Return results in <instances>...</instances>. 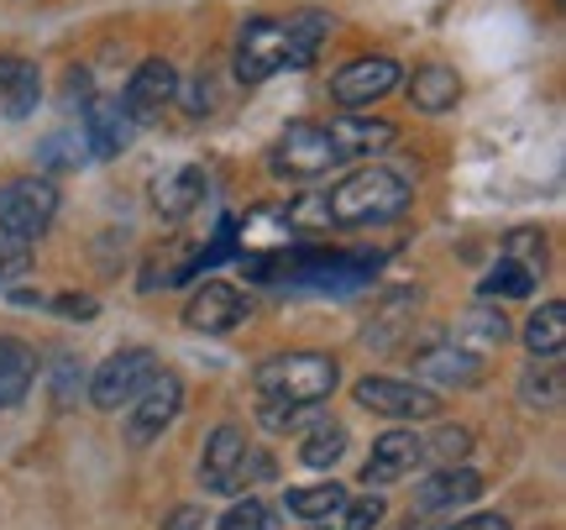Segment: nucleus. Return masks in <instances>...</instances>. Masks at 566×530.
Here are the masks:
<instances>
[{
	"label": "nucleus",
	"instance_id": "1",
	"mask_svg": "<svg viewBox=\"0 0 566 530\" xmlns=\"http://www.w3.org/2000/svg\"><path fill=\"white\" fill-rule=\"evenodd\" d=\"M331 17L325 11H300V17H252L237 32V80L263 84L279 69H310L321 53Z\"/></svg>",
	"mask_w": 566,
	"mask_h": 530
},
{
	"label": "nucleus",
	"instance_id": "2",
	"mask_svg": "<svg viewBox=\"0 0 566 530\" xmlns=\"http://www.w3.org/2000/svg\"><path fill=\"white\" fill-rule=\"evenodd\" d=\"M415 200V184L399 168L367 164L357 174H346L331 195H325V216L336 226H384L394 216H405Z\"/></svg>",
	"mask_w": 566,
	"mask_h": 530
},
{
	"label": "nucleus",
	"instance_id": "3",
	"mask_svg": "<svg viewBox=\"0 0 566 530\" xmlns=\"http://www.w3.org/2000/svg\"><path fill=\"white\" fill-rule=\"evenodd\" d=\"M252 384L268 405H325L342 384V367L325 352H279V357L258 363Z\"/></svg>",
	"mask_w": 566,
	"mask_h": 530
},
{
	"label": "nucleus",
	"instance_id": "4",
	"mask_svg": "<svg viewBox=\"0 0 566 530\" xmlns=\"http://www.w3.org/2000/svg\"><path fill=\"white\" fill-rule=\"evenodd\" d=\"M336 164H342V158H336V143H331L325 122H289L283 137L273 143V153H268V168H273L279 179H294V184L325 179Z\"/></svg>",
	"mask_w": 566,
	"mask_h": 530
},
{
	"label": "nucleus",
	"instance_id": "5",
	"mask_svg": "<svg viewBox=\"0 0 566 530\" xmlns=\"http://www.w3.org/2000/svg\"><path fill=\"white\" fill-rule=\"evenodd\" d=\"M153 373H158V357L147 347H126L116 357H105L101 373L90 378V405L95 409H122L132 405L142 388L153 384Z\"/></svg>",
	"mask_w": 566,
	"mask_h": 530
},
{
	"label": "nucleus",
	"instance_id": "6",
	"mask_svg": "<svg viewBox=\"0 0 566 530\" xmlns=\"http://www.w3.org/2000/svg\"><path fill=\"white\" fill-rule=\"evenodd\" d=\"M179 409H184V378L158 367V373H153V384L132 399V415H126V441H132V447L158 441L163 430L179 420Z\"/></svg>",
	"mask_w": 566,
	"mask_h": 530
},
{
	"label": "nucleus",
	"instance_id": "7",
	"mask_svg": "<svg viewBox=\"0 0 566 530\" xmlns=\"http://www.w3.org/2000/svg\"><path fill=\"white\" fill-rule=\"evenodd\" d=\"M357 405L373 409V415H388V420H430L441 409V394H430L424 384H409V378L367 373L357 384Z\"/></svg>",
	"mask_w": 566,
	"mask_h": 530
},
{
	"label": "nucleus",
	"instance_id": "8",
	"mask_svg": "<svg viewBox=\"0 0 566 530\" xmlns=\"http://www.w3.org/2000/svg\"><path fill=\"white\" fill-rule=\"evenodd\" d=\"M53 216H59V189L48 179H17L0 189V226L27 237V242H38L53 226Z\"/></svg>",
	"mask_w": 566,
	"mask_h": 530
},
{
	"label": "nucleus",
	"instance_id": "9",
	"mask_svg": "<svg viewBox=\"0 0 566 530\" xmlns=\"http://www.w3.org/2000/svg\"><path fill=\"white\" fill-rule=\"evenodd\" d=\"M179 95V74H174V63L168 59H142L137 74L126 80V95H122V111L132 126H153L163 122V111L168 101Z\"/></svg>",
	"mask_w": 566,
	"mask_h": 530
},
{
	"label": "nucleus",
	"instance_id": "10",
	"mask_svg": "<svg viewBox=\"0 0 566 530\" xmlns=\"http://www.w3.org/2000/svg\"><path fill=\"white\" fill-rule=\"evenodd\" d=\"M394 84H399V63L388 59V53H363V59L342 63V69L331 74V95H336L346 111H363V105L384 101Z\"/></svg>",
	"mask_w": 566,
	"mask_h": 530
},
{
	"label": "nucleus",
	"instance_id": "11",
	"mask_svg": "<svg viewBox=\"0 0 566 530\" xmlns=\"http://www.w3.org/2000/svg\"><path fill=\"white\" fill-rule=\"evenodd\" d=\"M415 357V367H420L430 384H441V388H472L478 378H483V357L478 352H467V347H457L451 336H430L424 347H415L409 352Z\"/></svg>",
	"mask_w": 566,
	"mask_h": 530
},
{
	"label": "nucleus",
	"instance_id": "12",
	"mask_svg": "<svg viewBox=\"0 0 566 530\" xmlns=\"http://www.w3.org/2000/svg\"><path fill=\"white\" fill-rule=\"evenodd\" d=\"M247 430L242 426H216L210 441H205L200 457V484L205 493H237L242 489V457H247Z\"/></svg>",
	"mask_w": 566,
	"mask_h": 530
},
{
	"label": "nucleus",
	"instance_id": "13",
	"mask_svg": "<svg viewBox=\"0 0 566 530\" xmlns=\"http://www.w3.org/2000/svg\"><path fill=\"white\" fill-rule=\"evenodd\" d=\"M252 315V300H247L242 289H231V284H210L189 300V310H184V321L195 331H205V336H221V331H237Z\"/></svg>",
	"mask_w": 566,
	"mask_h": 530
},
{
	"label": "nucleus",
	"instance_id": "14",
	"mask_svg": "<svg viewBox=\"0 0 566 530\" xmlns=\"http://www.w3.org/2000/svg\"><path fill=\"white\" fill-rule=\"evenodd\" d=\"M415 468H420V436H415V430H388V436H378L373 451H367L363 484L367 489H388V484L409 478Z\"/></svg>",
	"mask_w": 566,
	"mask_h": 530
},
{
	"label": "nucleus",
	"instance_id": "15",
	"mask_svg": "<svg viewBox=\"0 0 566 530\" xmlns=\"http://www.w3.org/2000/svg\"><path fill=\"white\" fill-rule=\"evenodd\" d=\"M80 116H84V143H90V153H95V158H122L126 147H132V132H137V126L126 122L122 101L95 95Z\"/></svg>",
	"mask_w": 566,
	"mask_h": 530
},
{
	"label": "nucleus",
	"instance_id": "16",
	"mask_svg": "<svg viewBox=\"0 0 566 530\" xmlns=\"http://www.w3.org/2000/svg\"><path fill=\"white\" fill-rule=\"evenodd\" d=\"M478 493H483V472H472V468H436L420 489H415V510H420V515H441V510L457 515L462 505H472Z\"/></svg>",
	"mask_w": 566,
	"mask_h": 530
},
{
	"label": "nucleus",
	"instance_id": "17",
	"mask_svg": "<svg viewBox=\"0 0 566 530\" xmlns=\"http://www.w3.org/2000/svg\"><path fill=\"white\" fill-rule=\"evenodd\" d=\"M42 101V74L32 59H17V53H0V116H32Z\"/></svg>",
	"mask_w": 566,
	"mask_h": 530
},
{
	"label": "nucleus",
	"instance_id": "18",
	"mask_svg": "<svg viewBox=\"0 0 566 530\" xmlns=\"http://www.w3.org/2000/svg\"><path fill=\"white\" fill-rule=\"evenodd\" d=\"M331 132V143H336V158H373V153H384V147H394V137H399V126L394 122H367V116H342V122L325 126Z\"/></svg>",
	"mask_w": 566,
	"mask_h": 530
},
{
	"label": "nucleus",
	"instance_id": "19",
	"mask_svg": "<svg viewBox=\"0 0 566 530\" xmlns=\"http://www.w3.org/2000/svg\"><path fill=\"white\" fill-rule=\"evenodd\" d=\"M462 101V74L451 63H420L415 80H409V105L424 111V116H441Z\"/></svg>",
	"mask_w": 566,
	"mask_h": 530
},
{
	"label": "nucleus",
	"instance_id": "20",
	"mask_svg": "<svg viewBox=\"0 0 566 530\" xmlns=\"http://www.w3.org/2000/svg\"><path fill=\"white\" fill-rule=\"evenodd\" d=\"M205 189H210L205 168L200 164H184V168H174L168 179H158V189H153V205H158L168 221H184V216H195V210H200Z\"/></svg>",
	"mask_w": 566,
	"mask_h": 530
},
{
	"label": "nucleus",
	"instance_id": "21",
	"mask_svg": "<svg viewBox=\"0 0 566 530\" xmlns=\"http://www.w3.org/2000/svg\"><path fill=\"white\" fill-rule=\"evenodd\" d=\"M32 378H38V352L21 336H0V409H17L32 394Z\"/></svg>",
	"mask_w": 566,
	"mask_h": 530
},
{
	"label": "nucleus",
	"instance_id": "22",
	"mask_svg": "<svg viewBox=\"0 0 566 530\" xmlns=\"http://www.w3.org/2000/svg\"><path fill=\"white\" fill-rule=\"evenodd\" d=\"M504 336H509V315L504 310H488V305L467 310L462 321H457V331H451V342L467 352H478V357L493 347H504Z\"/></svg>",
	"mask_w": 566,
	"mask_h": 530
},
{
	"label": "nucleus",
	"instance_id": "23",
	"mask_svg": "<svg viewBox=\"0 0 566 530\" xmlns=\"http://www.w3.org/2000/svg\"><path fill=\"white\" fill-rule=\"evenodd\" d=\"M525 347L535 352V357H562L566 352V305L562 300H551V305H541L530 315Z\"/></svg>",
	"mask_w": 566,
	"mask_h": 530
},
{
	"label": "nucleus",
	"instance_id": "24",
	"mask_svg": "<svg viewBox=\"0 0 566 530\" xmlns=\"http://www.w3.org/2000/svg\"><path fill=\"white\" fill-rule=\"evenodd\" d=\"M342 505H346L342 484H315V489H289L283 493V510L300 515V520H331V515H342Z\"/></svg>",
	"mask_w": 566,
	"mask_h": 530
},
{
	"label": "nucleus",
	"instance_id": "25",
	"mask_svg": "<svg viewBox=\"0 0 566 530\" xmlns=\"http://www.w3.org/2000/svg\"><path fill=\"white\" fill-rule=\"evenodd\" d=\"M520 394H525V405H535V409L562 405V357H535V363L525 367V378H520Z\"/></svg>",
	"mask_w": 566,
	"mask_h": 530
},
{
	"label": "nucleus",
	"instance_id": "26",
	"mask_svg": "<svg viewBox=\"0 0 566 530\" xmlns=\"http://www.w3.org/2000/svg\"><path fill=\"white\" fill-rule=\"evenodd\" d=\"M346 457V430L336 420H321V426H310V436L300 441V463L304 468H336Z\"/></svg>",
	"mask_w": 566,
	"mask_h": 530
},
{
	"label": "nucleus",
	"instance_id": "27",
	"mask_svg": "<svg viewBox=\"0 0 566 530\" xmlns=\"http://www.w3.org/2000/svg\"><path fill=\"white\" fill-rule=\"evenodd\" d=\"M467 451H472V430L467 426H446L436 436H420V463H436V468H462Z\"/></svg>",
	"mask_w": 566,
	"mask_h": 530
},
{
	"label": "nucleus",
	"instance_id": "28",
	"mask_svg": "<svg viewBox=\"0 0 566 530\" xmlns=\"http://www.w3.org/2000/svg\"><path fill=\"white\" fill-rule=\"evenodd\" d=\"M530 294H535V273L525 263H514V258H504L483 279V300H530Z\"/></svg>",
	"mask_w": 566,
	"mask_h": 530
},
{
	"label": "nucleus",
	"instance_id": "29",
	"mask_svg": "<svg viewBox=\"0 0 566 530\" xmlns=\"http://www.w3.org/2000/svg\"><path fill=\"white\" fill-rule=\"evenodd\" d=\"M263 426L268 430H310V426H321L325 415H321V405H268L263 399Z\"/></svg>",
	"mask_w": 566,
	"mask_h": 530
},
{
	"label": "nucleus",
	"instance_id": "30",
	"mask_svg": "<svg viewBox=\"0 0 566 530\" xmlns=\"http://www.w3.org/2000/svg\"><path fill=\"white\" fill-rule=\"evenodd\" d=\"M216 530H279V520H273V510H268L263 499H237V505L216 520Z\"/></svg>",
	"mask_w": 566,
	"mask_h": 530
},
{
	"label": "nucleus",
	"instance_id": "31",
	"mask_svg": "<svg viewBox=\"0 0 566 530\" xmlns=\"http://www.w3.org/2000/svg\"><path fill=\"white\" fill-rule=\"evenodd\" d=\"M27 268H32V242L0 226V289H6V284H17V279L27 273Z\"/></svg>",
	"mask_w": 566,
	"mask_h": 530
},
{
	"label": "nucleus",
	"instance_id": "32",
	"mask_svg": "<svg viewBox=\"0 0 566 530\" xmlns=\"http://www.w3.org/2000/svg\"><path fill=\"white\" fill-rule=\"evenodd\" d=\"M504 258L525 263L530 273H541V263H546V237H541V231H530V226H520V231H509L504 237Z\"/></svg>",
	"mask_w": 566,
	"mask_h": 530
},
{
	"label": "nucleus",
	"instance_id": "33",
	"mask_svg": "<svg viewBox=\"0 0 566 530\" xmlns=\"http://www.w3.org/2000/svg\"><path fill=\"white\" fill-rule=\"evenodd\" d=\"M80 388H84V363L74 352H59L53 357V394L69 405V399H80Z\"/></svg>",
	"mask_w": 566,
	"mask_h": 530
},
{
	"label": "nucleus",
	"instance_id": "34",
	"mask_svg": "<svg viewBox=\"0 0 566 530\" xmlns=\"http://www.w3.org/2000/svg\"><path fill=\"white\" fill-rule=\"evenodd\" d=\"M384 526V499L367 493L357 505H342V530H378Z\"/></svg>",
	"mask_w": 566,
	"mask_h": 530
},
{
	"label": "nucleus",
	"instance_id": "35",
	"mask_svg": "<svg viewBox=\"0 0 566 530\" xmlns=\"http://www.w3.org/2000/svg\"><path fill=\"white\" fill-rule=\"evenodd\" d=\"M53 310H59L63 321H95V315H101V305H95L90 294H59Z\"/></svg>",
	"mask_w": 566,
	"mask_h": 530
},
{
	"label": "nucleus",
	"instance_id": "36",
	"mask_svg": "<svg viewBox=\"0 0 566 530\" xmlns=\"http://www.w3.org/2000/svg\"><path fill=\"white\" fill-rule=\"evenodd\" d=\"M441 530H509V520L488 510V515H467V520H446Z\"/></svg>",
	"mask_w": 566,
	"mask_h": 530
},
{
	"label": "nucleus",
	"instance_id": "37",
	"mask_svg": "<svg viewBox=\"0 0 566 530\" xmlns=\"http://www.w3.org/2000/svg\"><path fill=\"white\" fill-rule=\"evenodd\" d=\"M90 101H95V95H90V74H84V69H69V105L84 111Z\"/></svg>",
	"mask_w": 566,
	"mask_h": 530
},
{
	"label": "nucleus",
	"instance_id": "38",
	"mask_svg": "<svg viewBox=\"0 0 566 530\" xmlns=\"http://www.w3.org/2000/svg\"><path fill=\"white\" fill-rule=\"evenodd\" d=\"M310 530H325V526H310Z\"/></svg>",
	"mask_w": 566,
	"mask_h": 530
}]
</instances>
